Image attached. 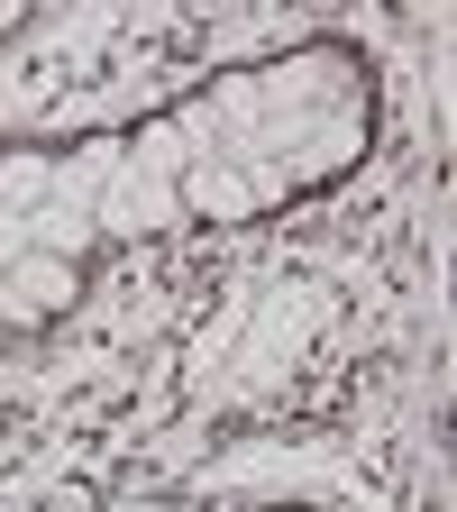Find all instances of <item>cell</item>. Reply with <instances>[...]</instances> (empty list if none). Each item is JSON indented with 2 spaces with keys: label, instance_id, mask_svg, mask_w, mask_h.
<instances>
[{
  "label": "cell",
  "instance_id": "4",
  "mask_svg": "<svg viewBox=\"0 0 457 512\" xmlns=\"http://www.w3.org/2000/svg\"><path fill=\"white\" fill-rule=\"evenodd\" d=\"M128 156H138L147 174H183V165H192V156H183V128H174V119H138Z\"/></svg>",
  "mask_w": 457,
  "mask_h": 512
},
{
  "label": "cell",
  "instance_id": "3",
  "mask_svg": "<svg viewBox=\"0 0 457 512\" xmlns=\"http://www.w3.org/2000/svg\"><path fill=\"white\" fill-rule=\"evenodd\" d=\"M55 202V147L10 138L0 147V211H46Z\"/></svg>",
  "mask_w": 457,
  "mask_h": 512
},
{
  "label": "cell",
  "instance_id": "2",
  "mask_svg": "<svg viewBox=\"0 0 457 512\" xmlns=\"http://www.w3.org/2000/svg\"><path fill=\"white\" fill-rule=\"evenodd\" d=\"M174 192H183V211H192V220H211V229H247L256 202H266L275 183H266V174H247L238 156H211V165H183Z\"/></svg>",
  "mask_w": 457,
  "mask_h": 512
},
{
  "label": "cell",
  "instance_id": "6",
  "mask_svg": "<svg viewBox=\"0 0 457 512\" xmlns=\"http://www.w3.org/2000/svg\"><path fill=\"white\" fill-rule=\"evenodd\" d=\"M10 339H19V330H10V320H0V348H10Z\"/></svg>",
  "mask_w": 457,
  "mask_h": 512
},
{
  "label": "cell",
  "instance_id": "1",
  "mask_svg": "<svg viewBox=\"0 0 457 512\" xmlns=\"http://www.w3.org/2000/svg\"><path fill=\"white\" fill-rule=\"evenodd\" d=\"M92 293V275L74 266V256H55V247H19L10 266H0V320L10 330H46V320H74Z\"/></svg>",
  "mask_w": 457,
  "mask_h": 512
},
{
  "label": "cell",
  "instance_id": "5",
  "mask_svg": "<svg viewBox=\"0 0 457 512\" xmlns=\"http://www.w3.org/2000/svg\"><path fill=\"white\" fill-rule=\"evenodd\" d=\"M46 512H101V485H83V476H74V485H55Z\"/></svg>",
  "mask_w": 457,
  "mask_h": 512
}]
</instances>
